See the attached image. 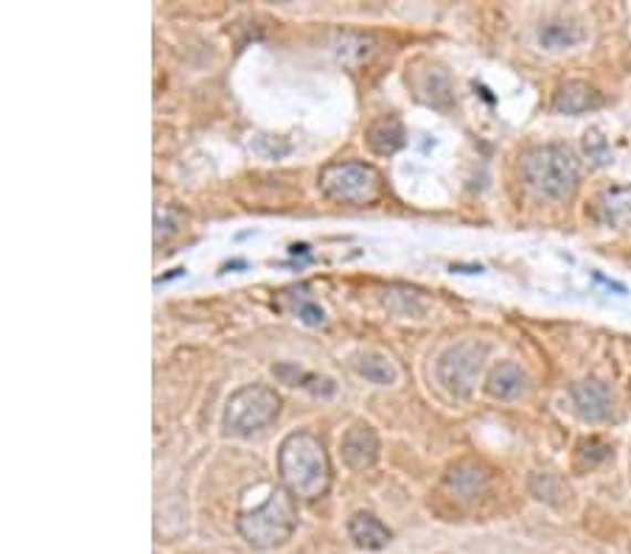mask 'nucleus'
Segmentation results:
<instances>
[{"label":"nucleus","instance_id":"f257e3e1","mask_svg":"<svg viewBox=\"0 0 631 554\" xmlns=\"http://www.w3.org/2000/svg\"><path fill=\"white\" fill-rule=\"evenodd\" d=\"M278 471L292 495L303 501H314L325 495L331 484V466L318 437L298 431L283 440L278 451Z\"/></svg>","mask_w":631,"mask_h":554},{"label":"nucleus","instance_id":"f03ea898","mask_svg":"<svg viewBox=\"0 0 631 554\" xmlns=\"http://www.w3.org/2000/svg\"><path fill=\"white\" fill-rule=\"evenodd\" d=\"M523 177L541 197L567 199L581 182V166L567 146L547 144L525 151Z\"/></svg>","mask_w":631,"mask_h":554},{"label":"nucleus","instance_id":"7ed1b4c3","mask_svg":"<svg viewBox=\"0 0 631 554\" xmlns=\"http://www.w3.org/2000/svg\"><path fill=\"white\" fill-rule=\"evenodd\" d=\"M294 526H298V504L287 488H276L265 504L239 515L241 537L256 548L283 546L292 537Z\"/></svg>","mask_w":631,"mask_h":554},{"label":"nucleus","instance_id":"20e7f679","mask_svg":"<svg viewBox=\"0 0 631 554\" xmlns=\"http://www.w3.org/2000/svg\"><path fill=\"white\" fill-rule=\"evenodd\" d=\"M320 191L334 202L371 205L385 191V179L368 163H329L320 171Z\"/></svg>","mask_w":631,"mask_h":554},{"label":"nucleus","instance_id":"39448f33","mask_svg":"<svg viewBox=\"0 0 631 554\" xmlns=\"http://www.w3.org/2000/svg\"><path fill=\"white\" fill-rule=\"evenodd\" d=\"M278 411H281V398L276 389L265 387V384H250L230 395L228 406H225V429L228 435L247 437L270 426L278 418Z\"/></svg>","mask_w":631,"mask_h":554},{"label":"nucleus","instance_id":"423d86ee","mask_svg":"<svg viewBox=\"0 0 631 554\" xmlns=\"http://www.w3.org/2000/svg\"><path fill=\"white\" fill-rule=\"evenodd\" d=\"M488 347L480 342H461V345L449 347L444 356L438 358L435 376L438 384L455 398H469L475 389L477 376H480L483 362H486Z\"/></svg>","mask_w":631,"mask_h":554},{"label":"nucleus","instance_id":"0eeeda50","mask_svg":"<svg viewBox=\"0 0 631 554\" xmlns=\"http://www.w3.org/2000/svg\"><path fill=\"white\" fill-rule=\"evenodd\" d=\"M572 406H576L578 418L587 420V424H603L614 415V395L598 378H587V381L572 384L570 389Z\"/></svg>","mask_w":631,"mask_h":554},{"label":"nucleus","instance_id":"6e6552de","mask_svg":"<svg viewBox=\"0 0 631 554\" xmlns=\"http://www.w3.org/2000/svg\"><path fill=\"white\" fill-rule=\"evenodd\" d=\"M340 448H343V459L351 471H365V468H373V462L379 459V437H376V431L365 424L351 426V429L345 431Z\"/></svg>","mask_w":631,"mask_h":554},{"label":"nucleus","instance_id":"1a4fd4ad","mask_svg":"<svg viewBox=\"0 0 631 554\" xmlns=\"http://www.w3.org/2000/svg\"><path fill=\"white\" fill-rule=\"evenodd\" d=\"M592 213L603 227H614V230H625L631 227V188H607L596 197Z\"/></svg>","mask_w":631,"mask_h":554},{"label":"nucleus","instance_id":"9d476101","mask_svg":"<svg viewBox=\"0 0 631 554\" xmlns=\"http://www.w3.org/2000/svg\"><path fill=\"white\" fill-rule=\"evenodd\" d=\"M603 104L601 93H598L592 84L587 82H567L561 84L559 93H556V113L561 115H583V113H592Z\"/></svg>","mask_w":631,"mask_h":554},{"label":"nucleus","instance_id":"9b49d317","mask_svg":"<svg viewBox=\"0 0 631 554\" xmlns=\"http://www.w3.org/2000/svg\"><path fill=\"white\" fill-rule=\"evenodd\" d=\"M528 389V376L525 369L514 362H503L492 369V376L486 381V393L499 400H514Z\"/></svg>","mask_w":631,"mask_h":554},{"label":"nucleus","instance_id":"f8f14e48","mask_svg":"<svg viewBox=\"0 0 631 554\" xmlns=\"http://www.w3.org/2000/svg\"><path fill=\"white\" fill-rule=\"evenodd\" d=\"M349 535L365 552H379V548H385L393 541V532L371 513H356L349 521Z\"/></svg>","mask_w":631,"mask_h":554},{"label":"nucleus","instance_id":"ddd939ff","mask_svg":"<svg viewBox=\"0 0 631 554\" xmlns=\"http://www.w3.org/2000/svg\"><path fill=\"white\" fill-rule=\"evenodd\" d=\"M365 137H368V146H371V149L382 157L396 155V151L407 144V135H404V126L399 118L373 121V124L368 126Z\"/></svg>","mask_w":631,"mask_h":554},{"label":"nucleus","instance_id":"4468645a","mask_svg":"<svg viewBox=\"0 0 631 554\" xmlns=\"http://www.w3.org/2000/svg\"><path fill=\"white\" fill-rule=\"evenodd\" d=\"M488 479H492L488 471L477 462H461V466H455L446 473V484L463 499H477L488 488Z\"/></svg>","mask_w":631,"mask_h":554},{"label":"nucleus","instance_id":"2eb2a0df","mask_svg":"<svg viewBox=\"0 0 631 554\" xmlns=\"http://www.w3.org/2000/svg\"><path fill=\"white\" fill-rule=\"evenodd\" d=\"M530 493H534L539 501H545V504L559 506V510L570 504V499H572L570 484H567L559 473H550V471L534 473V477H530Z\"/></svg>","mask_w":631,"mask_h":554},{"label":"nucleus","instance_id":"dca6fc26","mask_svg":"<svg viewBox=\"0 0 631 554\" xmlns=\"http://www.w3.org/2000/svg\"><path fill=\"white\" fill-rule=\"evenodd\" d=\"M609 457H612V446H609L607 440H601V437H587V440L578 442L576 448V471H596Z\"/></svg>","mask_w":631,"mask_h":554},{"label":"nucleus","instance_id":"f3484780","mask_svg":"<svg viewBox=\"0 0 631 554\" xmlns=\"http://www.w3.org/2000/svg\"><path fill=\"white\" fill-rule=\"evenodd\" d=\"M581 40H583V31L570 23H547L539 29V42L550 51L572 49V45H578Z\"/></svg>","mask_w":631,"mask_h":554},{"label":"nucleus","instance_id":"a211bd4d","mask_svg":"<svg viewBox=\"0 0 631 554\" xmlns=\"http://www.w3.org/2000/svg\"><path fill=\"white\" fill-rule=\"evenodd\" d=\"M356 373L360 376H365L371 384H393L396 381V369H393V364L387 362L385 356H376V353H365V356H360L354 362Z\"/></svg>","mask_w":631,"mask_h":554},{"label":"nucleus","instance_id":"6ab92c4d","mask_svg":"<svg viewBox=\"0 0 631 554\" xmlns=\"http://www.w3.org/2000/svg\"><path fill=\"white\" fill-rule=\"evenodd\" d=\"M276 376L281 378L283 384H289V387H309L312 393H323V395H331L334 393V384L329 381V378H318V376H309V373H303V369L292 367V364H278L276 367Z\"/></svg>","mask_w":631,"mask_h":554},{"label":"nucleus","instance_id":"aec40b11","mask_svg":"<svg viewBox=\"0 0 631 554\" xmlns=\"http://www.w3.org/2000/svg\"><path fill=\"white\" fill-rule=\"evenodd\" d=\"M583 151H587V157L596 163V166H607V163H612V149H609L607 137H603L598 129H589L587 135H583Z\"/></svg>","mask_w":631,"mask_h":554},{"label":"nucleus","instance_id":"412c9836","mask_svg":"<svg viewBox=\"0 0 631 554\" xmlns=\"http://www.w3.org/2000/svg\"><path fill=\"white\" fill-rule=\"evenodd\" d=\"M294 311H298L301 322H307V325H320L325 320L323 309L318 303H312V300H301V305H294Z\"/></svg>","mask_w":631,"mask_h":554},{"label":"nucleus","instance_id":"4be33fe9","mask_svg":"<svg viewBox=\"0 0 631 554\" xmlns=\"http://www.w3.org/2000/svg\"><path fill=\"white\" fill-rule=\"evenodd\" d=\"M289 252H292V255H307V244H294Z\"/></svg>","mask_w":631,"mask_h":554}]
</instances>
